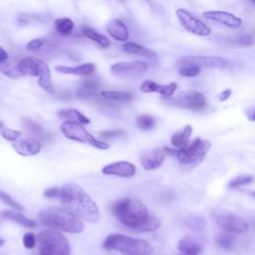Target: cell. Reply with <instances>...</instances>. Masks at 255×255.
<instances>
[{
    "mask_svg": "<svg viewBox=\"0 0 255 255\" xmlns=\"http://www.w3.org/2000/svg\"><path fill=\"white\" fill-rule=\"evenodd\" d=\"M112 212L126 227L137 232L154 231L160 227V221L150 214L146 206L134 198H123L112 205Z\"/></svg>",
    "mask_w": 255,
    "mask_h": 255,
    "instance_id": "6da1fadb",
    "label": "cell"
},
{
    "mask_svg": "<svg viewBox=\"0 0 255 255\" xmlns=\"http://www.w3.org/2000/svg\"><path fill=\"white\" fill-rule=\"evenodd\" d=\"M59 198L64 208L77 214L89 223L100 220V210L90 195L78 184L68 183L60 188Z\"/></svg>",
    "mask_w": 255,
    "mask_h": 255,
    "instance_id": "7a4b0ae2",
    "label": "cell"
},
{
    "mask_svg": "<svg viewBox=\"0 0 255 255\" xmlns=\"http://www.w3.org/2000/svg\"><path fill=\"white\" fill-rule=\"evenodd\" d=\"M39 218L44 225L58 231L81 233L84 230L82 219L66 208L51 207L44 209L39 213Z\"/></svg>",
    "mask_w": 255,
    "mask_h": 255,
    "instance_id": "3957f363",
    "label": "cell"
},
{
    "mask_svg": "<svg viewBox=\"0 0 255 255\" xmlns=\"http://www.w3.org/2000/svg\"><path fill=\"white\" fill-rule=\"evenodd\" d=\"M103 246L108 250H115L125 255H150L152 252L147 241L119 233L110 234L105 239Z\"/></svg>",
    "mask_w": 255,
    "mask_h": 255,
    "instance_id": "277c9868",
    "label": "cell"
},
{
    "mask_svg": "<svg viewBox=\"0 0 255 255\" xmlns=\"http://www.w3.org/2000/svg\"><path fill=\"white\" fill-rule=\"evenodd\" d=\"M36 239L39 244L40 255H70L69 241L58 230H43Z\"/></svg>",
    "mask_w": 255,
    "mask_h": 255,
    "instance_id": "5b68a950",
    "label": "cell"
},
{
    "mask_svg": "<svg viewBox=\"0 0 255 255\" xmlns=\"http://www.w3.org/2000/svg\"><path fill=\"white\" fill-rule=\"evenodd\" d=\"M211 143L207 139L196 137L190 144H186L180 148H166L164 151L174 156L182 164H195L200 162L204 155L209 151Z\"/></svg>",
    "mask_w": 255,
    "mask_h": 255,
    "instance_id": "8992f818",
    "label": "cell"
},
{
    "mask_svg": "<svg viewBox=\"0 0 255 255\" xmlns=\"http://www.w3.org/2000/svg\"><path fill=\"white\" fill-rule=\"evenodd\" d=\"M60 129L62 133L69 139L76 140L82 143H87L99 149H108L110 146L107 142L99 140L96 137H94L83 127L82 124L72 122V121H65L60 126Z\"/></svg>",
    "mask_w": 255,
    "mask_h": 255,
    "instance_id": "52a82bcc",
    "label": "cell"
},
{
    "mask_svg": "<svg viewBox=\"0 0 255 255\" xmlns=\"http://www.w3.org/2000/svg\"><path fill=\"white\" fill-rule=\"evenodd\" d=\"M211 214L216 224L228 232L242 234L248 230L247 222L235 213L224 209H214Z\"/></svg>",
    "mask_w": 255,
    "mask_h": 255,
    "instance_id": "ba28073f",
    "label": "cell"
},
{
    "mask_svg": "<svg viewBox=\"0 0 255 255\" xmlns=\"http://www.w3.org/2000/svg\"><path fill=\"white\" fill-rule=\"evenodd\" d=\"M165 103L169 106L200 111L205 109L206 101L203 95L197 91H184L179 93L175 98H166Z\"/></svg>",
    "mask_w": 255,
    "mask_h": 255,
    "instance_id": "9c48e42d",
    "label": "cell"
},
{
    "mask_svg": "<svg viewBox=\"0 0 255 255\" xmlns=\"http://www.w3.org/2000/svg\"><path fill=\"white\" fill-rule=\"evenodd\" d=\"M148 69V66L143 61L132 62H118L111 66L112 74L120 79H134L142 76Z\"/></svg>",
    "mask_w": 255,
    "mask_h": 255,
    "instance_id": "30bf717a",
    "label": "cell"
},
{
    "mask_svg": "<svg viewBox=\"0 0 255 255\" xmlns=\"http://www.w3.org/2000/svg\"><path fill=\"white\" fill-rule=\"evenodd\" d=\"M176 16L181 26L188 32L198 36H208L211 33L210 27L202 22L199 18L183 8L176 10Z\"/></svg>",
    "mask_w": 255,
    "mask_h": 255,
    "instance_id": "8fae6325",
    "label": "cell"
},
{
    "mask_svg": "<svg viewBox=\"0 0 255 255\" xmlns=\"http://www.w3.org/2000/svg\"><path fill=\"white\" fill-rule=\"evenodd\" d=\"M178 64H191L197 67L222 69L226 66L225 59L218 56H185L178 60Z\"/></svg>",
    "mask_w": 255,
    "mask_h": 255,
    "instance_id": "7c38bea8",
    "label": "cell"
},
{
    "mask_svg": "<svg viewBox=\"0 0 255 255\" xmlns=\"http://www.w3.org/2000/svg\"><path fill=\"white\" fill-rule=\"evenodd\" d=\"M202 16L209 21L219 23L231 29H237L242 25L241 18L226 11H206Z\"/></svg>",
    "mask_w": 255,
    "mask_h": 255,
    "instance_id": "4fadbf2b",
    "label": "cell"
},
{
    "mask_svg": "<svg viewBox=\"0 0 255 255\" xmlns=\"http://www.w3.org/2000/svg\"><path fill=\"white\" fill-rule=\"evenodd\" d=\"M14 150L22 156L36 155L41 150V143L33 137H18L12 144Z\"/></svg>",
    "mask_w": 255,
    "mask_h": 255,
    "instance_id": "5bb4252c",
    "label": "cell"
},
{
    "mask_svg": "<svg viewBox=\"0 0 255 255\" xmlns=\"http://www.w3.org/2000/svg\"><path fill=\"white\" fill-rule=\"evenodd\" d=\"M103 173L108 175H117L121 177H131L135 174V166L133 163L126 160L110 163L103 167Z\"/></svg>",
    "mask_w": 255,
    "mask_h": 255,
    "instance_id": "9a60e30c",
    "label": "cell"
},
{
    "mask_svg": "<svg viewBox=\"0 0 255 255\" xmlns=\"http://www.w3.org/2000/svg\"><path fill=\"white\" fill-rule=\"evenodd\" d=\"M165 158V151L163 148H154L147 150L140 156L141 166L146 170L158 168Z\"/></svg>",
    "mask_w": 255,
    "mask_h": 255,
    "instance_id": "2e32d148",
    "label": "cell"
},
{
    "mask_svg": "<svg viewBox=\"0 0 255 255\" xmlns=\"http://www.w3.org/2000/svg\"><path fill=\"white\" fill-rule=\"evenodd\" d=\"M177 248L185 255H200L203 251V242L197 236L186 235L179 240Z\"/></svg>",
    "mask_w": 255,
    "mask_h": 255,
    "instance_id": "e0dca14e",
    "label": "cell"
},
{
    "mask_svg": "<svg viewBox=\"0 0 255 255\" xmlns=\"http://www.w3.org/2000/svg\"><path fill=\"white\" fill-rule=\"evenodd\" d=\"M176 83H169L167 85H159L152 81L146 80L141 83L139 90L142 93H158L164 98H170L176 90Z\"/></svg>",
    "mask_w": 255,
    "mask_h": 255,
    "instance_id": "ac0fdd59",
    "label": "cell"
},
{
    "mask_svg": "<svg viewBox=\"0 0 255 255\" xmlns=\"http://www.w3.org/2000/svg\"><path fill=\"white\" fill-rule=\"evenodd\" d=\"M107 31L117 41L120 42H127L129 37L128 29L126 24L118 18H113L107 24Z\"/></svg>",
    "mask_w": 255,
    "mask_h": 255,
    "instance_id": "d6986e66",
    "label": "cell"
},
{
    "mask_svg": "<svg viewBox=\"0 0 255 255\" xmlns=\"http://www.w3.org/2000/svg\"><path fill=\"white\" fill-rule=\"evenodd\" d=\"M39 59L34 57L22 58L16 66V69L21 77L31 76L38 77L39 75Z\"/></svg>",
    "mask_w": 255,
    "mask_h": 255,
    "instance_id": "ffe728a7",
    "label": "cell"
},
{
    "mask_svg": "<svg viewBox=\"0 0 255 255\" xmlns=\"http://www.w3.org/2000/svg\"><path fill=\"white\" fill-rule=\"evenodd\" d=\"M39 80L38 84L39 86L48 94L53 95L55 93V88L52 83V77H51V72L48 67V65L43 62L42 60L39 59Z\"/></svg>",
    "mask_w": 255,
    "mask_h": 255,
    "instance_id": "44dd1931",
    "label": "cell"
},
{
    "mask_svg": "<svg viewBox=\"0 0 255 255\" xmlns=\"http://www.w3.org/2000/svg\"><path fill=\"white\" fill-rule=\"evenodd\" d=\"M96 66L93 63H85L82 65H78L76 67L70 66H57L55 70L61 74L67 75H77V76H88L94 73Z\"/></svg>",
    "mask_w": 255,
    "mask_h": 255,
    "instance_id": "7402d4cb",
    "label": "cell"
},
{
    "mask_svg": "<svg viewBox=\"0 0 255 255\" xmlns=\"http://www.w3.org/2000/svg\"><path fill=\"white\" fill-rule=\"evenodd\" d=\"M191 132H192V128L189 125H186L179 130L175 131L170 138V142L172 146L174 148H180L185 146L189 140Z\"/></svg>",
    "mask_w": 255,
    "mask_h": 255,
    "instance_id": "603a6c76",
    "label": "cell"
},
{
    "mask_svg": "<svg viewBox=\"0 0 255 255\" xmlns=\"http://www.w3.org/2000/svg\"><path fill=\"white\" fill-rule=\"evenodd\" d=\"M1 216L3 218L12 220L14 222H16L17 224L25 227V228H34L36 227V222L28 217H26L25 215L21 214L20 212L14 211V210H4L1 212Z\"/></svg>",
    "mask_w": 255,
    "mask_h": 255,
    "instance_id": "cb8c5ba5",
    "label": "cell"
},
{
    "mask_svg": "<svg viewBox=\"0 0 255 255\" xmlns=\"http://www.w3.org/2000/svg\"><path fill=\"white\" fill-rule=\"evenodd\" d=\"M58 116L62 119H67L68 121L76 122V123H79L82 125H88L91 123V121L88 117H86L80 111L73 109V108H66V109L60 110L58 112Z\"/></svg>",
    "mask_w": 255,
    "mask_h": 255,
    "instance_id": "d4e9b609",
    "label": "cell"
},
{
    "mask_svg": "<svg viewBox=\"0 0 255 255\" xmlns=\"http://www.w3.org/2000/svg\"><path fill=\"white\" fill-rule=\"evenodd\" d=\"M123 50L126 53H128V54L143 56V57H147V58H151V57L156 56L155 52L152 51L151 49H148L146 47L140 46V45L132 43V42H126L123 45Z\"/></svg>",
    "mask_w": 255,
    "mask_h": 255,
    "instance_id": "484cf974",
    "label": "cell"
},
{
    "mask_svg": "<svg viewBox=\"0 0 255 255\" xmlns=\"http://www.w3.org/2000/svg\"><path fill=\"white\" fill-rule=\"evenodd\" d=\"M54 26L55 30L63 36L70 35L74 30V22L67 17L56 19L54 22Z\"/></svg>",
    "mask_w": 255,
    "mask_h": 255,
    "instance_id": "4316f807",
    "label": "cell"
},
{
    "mask_svg": "<svg viewBox=\"0 0 255 255\" xmlns=\"http://www.w3.org/2000/svg\"><path fill=\"white\" fill-rule=\"evenodd\" d=\"M83 33L86 37H88L90 40H92L93 42L97 43L99 46H101L102 48H108L111 45L110 40L103 34H100L99 32H97L94 29L91 28H84Z\"/></svg>",
    "mask_w": 255,
    "mask_h": 255,
    "instance_id": "83f0119b",
    "label": "cell"
},
{
    "mask_svg": "<svg viewBox=\"0 0 255 255\" xmlns=\"http://www.w3.org/2000/svg\"><path fill=\"white\" fill-rule=\"evenodd\" d=\"M102 97L107 100L115 102H128L132 99V95L128 92H119V91H103L101 93Z\"/></svg>",
    "mask_w": 255,
    "mask_h": 255,
    "instance_id": "f1b7e54d",
    "label": "cell"
},
{
    "mask_svg": "<svg viewBox=\"0 0 255 255\" xmlns=\"http://www.w3.org/2000/svg\"><path fill=\"white\" fill-rule=\"evenodd\" d=\"M97 89H98V84L96 82L88 81L82 85V87L78 90L77 94L81 98L88 99V98H92L96 95Z\"/></svg>",
    "mask_w": 255,
    "mask_h": 255,
    "instance_id": "f546056e",
    "label": "cell"
},
{
    "mask_svg": "<svg viewBox=\"0 0 255 255\" xmlns=\"http://www.w3.org/2000/svg\"><path fill=\"white\" fill-rule=\"evenodd\" d=\"M184 224L194 230H203L206 225V220L199 215H189L184 219Z\"/></svg>",
    "mask_w": 255,
    "mask_h": 255,
    "instance_id": "4dcf8cb0",
    "label": "cell"
},
{
    "mask_svg": "<svg viewBox=\"0 0 255 255\" xmlns=\"http://www.w3.org/2000/svg\"><path fill=\"white\" fill-rule=\"evenodd\" d=\"M216 242L221 248L225 250H232L235 246V238L230 234H219L216 238Z\"/></svg>",
    "mask_w": 255,
    "mask_h": 255,
    "instance_id": "1f68e13d",
    "label": "cell"
},
{
    "mask_svg": "<svg viewBox=\"0 0 255 255\" xmlns=\"http://www.w3.org/2000/svg\"><path fill=\"white\" fill-rule=\"evenodd\" d=\"M136 125L140 129L148 130L155 126V121L148 115H140L136 118Z\"/></svg>",
    "mask_w": 255,
    "mask_h": 255,
    "instance_id": "d6a6232c",
    "label": "cell"
},
{
    "mask_svg": "<svg viewBox=\"0 0 255 255\" xmlns=\"http://www.w3.org/2000/svg\"><path fill=\"white\" fill-rule=\"evenodd\" d=\"M181 67L178 70V74L182 77H187V78H191V77H195L199 74L200 72V68L191 64H182L180 65Z\"/></svg>",
    "mask_w": 255,
    "mask_h": 255,
    "instance_id": "836d02e7",
    "label": "cell"
},
{
    "mask_svg": "<svg viewBox=\"0 0 255 255\" xmlns=\"http://www.w3.org/2000/svg\"><path fill=\"white\" fill-rule=\"evenodd\" d=\"M0 71L2 72V74H4L5 76H7L8 78H10L12 80H16L21 77L20 74L18 73L16 67L8 64L7 62L0 64Z\"/></svg>",
    "mask_w": 255,
    "mask_h": 255,
    "instance_id": "e575fe53",
    "label": "cell"
},
{
    "mask_svg": "<svg viewBox=\"0 0 255 255\" xmlns=\"http://www.w3.org/2000/svg\"><path fill=\"white\" fill-rule=\"evenodd\" d=\"M22 122H23V126L33 134H36V135L42 134L43 129H42V127L38 123H36L33 120L28 119V118H23Z\"/></svg>",
    "mask_w": 255,
    "mask_h": 255,
    "instance_id": "d590c367",
    "label": "cell"
},
{
    "mask_svg": "<svg viewBox=\"0 0 255 255\" xmlns=\"http://www.w3.org/2000/svg\"><path fill=\"white\" fill-rule=\"evenodd\" d=\"M253 181V175L252 174H244V175H240L237 176L235 178H233L230 182H229V187L231 188H237L241 185H245V184H249L250 182Z\"/></svg>",
    "mask_w": 255,
    "mask_h": 255,
    "instance_id": "8d00e7d4",
    "label": "cell"
},
{
    "mask_svg": "<svg viewBox=\"0 0 255 255\" xmlns=\"http://www.w3.org/2000/svg\"><path fill=\"white\" fill-rule=\"evenodd\" d=\"M0 201H2L6 205H8V206H10V207H12V208H14L16 210H24V207L20 203H18L8 193L4 192L1 189H0Z\"/></svg>",
    "mask_w": 255,
    "mask_h": 255,
    "instance_id": "74e56055",
    "label": "cell"
},
{
    "mask_svg": "<svg viewBox=\"0 0 255 255\" xmlns=\"http://www.w3.org/2000/svg\"><path fill=\"white\" fill-rule=\"evenodd\" d=\"M1 135L4 139L8 140V141H15L18 137L21 136V131L16 130V129H12V128H2L1 131Z\"/></svg>",
    "mask_w": 255,
    "mask_h": 255,
    "instance_id": "f35d334b",
    "label": "cell"
},
{
    "mask_svg": "<svg viewBox=\"0 0 255 255\" xmlns=\"http://www.w3.org/2000/svg\"><path fill=\"white\" fill-rule=\"evenodd\" d=\"M232 42H234L237 45H241V46H251L253 43V39L251 37V35L249 34H241L236 36Z\"/></svg>",
    "mask_w": 255,
    "mask_h": 255,
    "instance_id": "ab89813d",
    "label": "cell"
},
{
    "mask_svg": "<svg viewBox=\"0 0 255 255\" xmlns=\"http://www.w3.org/2000/svg\"><path fill=\"white\" fill-rule=\"evenodd\" d=\"M46 39L45 38H37V39H33L31 40L27 46L26 49L28 51H37L39 49H41L45 44H46Z\"/></svg>",
    "mask_w": 255,
    "mask_h": 255,
    "instance_id": "60d3db41",
    "label": "cell"
},
{
    "mask_svg": "<svg viewBox=\"0 0 255 255\" xmlns=\"http://www.w3.org/2000/svg\"><path fill=\"white\" fill-rule=\"evenodd\" d=\"M37 239L35 237V235L31 232H27L24 234L23 236V245L25 246V248L27 249H33L36 245Z\"/></svg>",
    "mask_w": 255,
    "mask_h": 255,
    "instance_id": "b9f144b4",
    "label": "cell"
},
{
    "mask_svg": "<svg viewBox=\"0 0 255 255\" xmlns=\"http://www.w3.org/2000/svg\"><path fill=\"white\" fill-rule=\"evenodd\" d=\"M125 134L126 132L122 129H110V130H104L100 132V135L103 138H114V137L123 136Z\"/></svg>",
    "mask_w": 255,
    "mask_h": 255,
    "instance_id": "7bdbcfd3",
    "label": "cell"
},
{
    "mask_svg": "<svg viewBox=\"0 0 255 255\" xmlns=\"http://www.w3.org/2000/svg\"><path fill=\"white\" fill-rule=\"evenodd\" d=\"M60 188L58 187H49L44 191V196L48 198H57L59 197Z\"/></svg>",
    "mask_w": 255,
    "mask_h": 255,
    "instance_id": "ee69618b",
    "label": "cell"
},
{
    "mask_svg": "<svg viewBox=\"0 0 255 255\" xmlns=\"http://www.w3.org/2000/svg\"><path fill=\"white\" fill-rule=\"evenodd\" d=\"M230 96H231V90L227 89V90H225V91H223L222 93L219 94L218 99H219V101L222 102V101H226Z\"/></svg>",
    "mask_w": 255,
    "mask_h": 255,
    "instance_id": "f6af8a7d",
    "label": "cell"
},
{
    "mask_svg": "<svg viewBox=\"0 0 255 255\" xmlns=\"http://www.w3.org/2000/svg\"><path fill=\"white\" fill-rule=\"evenodd\" d=\"M8 60V53L0 46V64L7 62Z\"/></svg>",
    "mask_w": 255,
    "mask_h": 255,
    "instance_id": "bcb514c9",
    "label": "cell"
},
{
    "mask_svg": "<svg viewBox=\"0 0 255 255\" xmlns=\"http://www.w3.org/2000/svg\"><path fill=\"white\" fill-rule=\"evenodd\" d=\"M247 118L253 122L255 120V112H254V109H249L247 110Z\"/></svg>",
    "mask_w": 255,
    "mask_h": 255,
    "instance_id": "7dc6e473",
    "label": "cell"
},
{
    "mask_svg": "<svg viewBox=\"0 0 255 255\" xmlns=\"http://www.w3.org/2000/svg\"><path fill=\"white\" fill-rule=\"evenodd\" d=\"M4 243H5V241H4V239H2L1 237H0V247H2L3 245H4Z\"/></svg>",
    "mask_w": 255,
    "mask_h": 255,
    "instance_id": "c3c4849f",
    "label": "cell"
},
{
    "mask_svg": "<svg viewBox=\"0 0 255 255\" xmlns=\"http://www.w3.org/2000/svg\"><path fill=\"white\" fill-rule=\"evenodd\" d=\"M3 127H4V124L0 121V128H3Z\"/></svg>",
    "mask_w": 255,
    "mask_h": 255,
    "instance_id": "681fc988",
    "label": "cell"
},
{
    "mask_svg": "<svg viewBox=\"0 0 255 255\" xmlns=\"http://www.w3.org/2000/svg\"><path fill=\"white\" fill-rule=\"evenodd\" d=\"M179 255H185V254H179Z\"/></svg>",
    "mask_w": 255,
    "mask_h": 255,
    "instance_id": "f907efd6",
    "label": "cell"
}]
</instances>
